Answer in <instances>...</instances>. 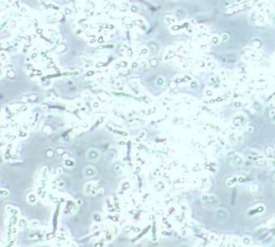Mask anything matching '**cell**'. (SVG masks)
<instances>
[{"label": "cell", "mask_w": 275, "mask_h": 247, "mask_svg": "<svg viewBox=\"0 0 275 247\" xmlns=\"http://www.w3.org/2000/svg\"><path fill=\"white\" fill-rule=\"evenodd\" d=\"M230 217V214L228 211L225 209L220 208L216 211V215H215V219L216 221L219 223H224L228 221Z\"/></svg>", "instance_id": "cell-1"}, {"label": "cell", "mask_w": 275, "mask_h": 247, "mask_svg": "<svg viewBox=\"0 0 275 247\" xmlns=\"http://www.w3.org/2000/svg\"><path fill=\"white\" fill-rule=\"evenodd\" d=\"M202 201L207 205H214L218 204L219 199L214 195H206L202 197Z\"/></svg>", "instance_id": "cell-2"}]
</instances>
